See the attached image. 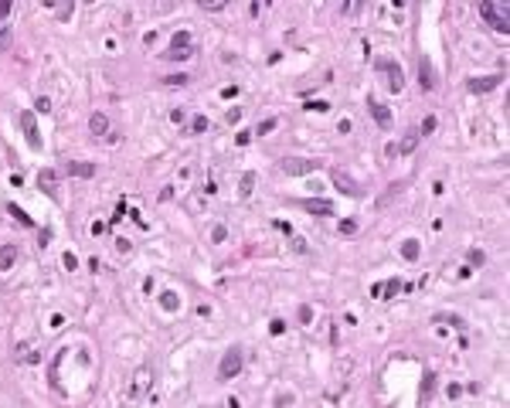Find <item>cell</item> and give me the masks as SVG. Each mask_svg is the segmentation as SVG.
<instances>
[{"label":"cell","instance_id":"ac0fdd59","mask_svg":"<svg viewBox=\"0 0 510 408\" xmlns=\"http://www.w3.org/2000/svg\"><path fill=\"white\" fill-rule=\"evenodd\" d=\"M415 146H418V130H408V136L398 143V153H412Z\"/></svg>","mask_w":510,"mask_h":408},{"label":"cell","instance_id":"277c9868","mask_svg":"<svg viewBox=\"0 0 510 408\" xmlns=\"http://www.w3.org/2000/svg\"><path fill=\"white\" fill-rule=\"evenodd\" d=\"M330 180H334V187H337L340 194H347V197H357V194H360L357 180H354L350 174H343L340 167H334V170H330Z\"/></svg>","mask_w":510,"mask_h":408},{"label":"cell","instance_id":"1f68e13d","mask_svg":"<svg viewBox=\"0 0 510 408\" xmlns=\"http://www.w3.org/2000/svg\"><path fill=\"white\" fill-rule=\"evenodd\" d=\"M225 228H221V225H214V228H211V242H225Z\"/></svg>","mask_w":510,"mask_h":408},{"label":"cell","instance_id":"4dcf8cb0","mask_svg":"<svg viewBox=\"0 0 510 408\" xmlns=\"http://www.w3.org/2000/svg\"><path fill=\"white\" fill-rule=\"evenodd\" d=\"M61 262H65V269H72V272L78 269V259H75L72 252H65V255H61Z\"/></svg>","mask_w":510,"mask_h":408},{"label":"cell","instance_id":"8992f818","mask_svg":"<svg viewBox=\"0 0 510 408\" xmlns=\"http://www.w3.org/2000/svg\"><path fill=\"white\" fill-rule=\"evenodd\" d=\"M283 170L293 174V177H303V174L320 170V163H317V160H296V156H289V160H283Z\"/></svg>","mask_w":510,"mask_h":408},{"label":"cell","instance_id":"603a6c76","mask_svg":"<svg viewBox=\"0 0 510 408\" xmlns=\"http://www.w3.org/2000/svg\"><path fill=\"white\" fill-rule=\"evenodd\" d=\"M432 385H435V374L429 371V374L422 378V402H429V395H432Z\"/></svg>","mask_w":510,"mask_h":408},{"label":"cell","instance_id":"60d3db41","mask_svg":"<svg viewBox=\"0 0 510 408\" xmlns=\"http://www.w3.org/2000/svg\"><path fill=\"white\" fill-rule=\"evenodd\" d=\"M38 242H41V245H48V242H51V228H41V235H38Z\"/></svg>","mask_w":510,"mask_h":408},{"label":"cell","instance_id":"ab89813d","mask_svg":"<svg viewBox=\"0 0 510 408\" xmlns=\"http://www.w3.org/2000/svg\"><path fill=\"white\" fill-rule=\"evenodd\" d=\"M446 395H449V398H459V395H463V385H449Z\"/></svg>","mask_w":510,"mask_h":408},{"label":"cell","instance_id":"4fadbf2b","mask_svg":"<svg viewBox=\"0 0 510 408\" xmlns=\"http://www.w3.org/2000/svg\"><path fill=\"white\" fill-rule=\"evenodd\" d=\"M147 385H150V368H140V374L133 378V385H130V398H140L147 391Z\"/></svg>","mask_w":510,"mask_h":408},{"label":"cell","instance_id":"7bdbcfd3","mask_svg":"<svg viewBox=\"0 0 510 408\" xmlns=\"http://www.w3.org/2000/svg\"><path fill=\"white\" fill-rule=\"evenodd\" d=\"M7 14H10V3H7V0H0V24H3V17H7Z\"/></svg>","mask_w":510,"mask_h":408},{"label":"cell","instance_id":"f546056e","mask_svg":"<svg viewBox=\"0 0 510 408\" xmlns=\"http://www.w3.org/2000/svg\"><path fill=\"white\" fill-rule=\"evenodd\" d=\"M34 113H51V99H44V96H41L38 102H34Z\"/></svg>","mask_w":510,"mask_h":408},{"label":"cell","instance_id":"d590c367","mask_svg":"<svg viewBox=\"0 0 510 408\" xmlns=\"http://www.w3.org/2000/svg\"><path fill=\"white\" fill-rule=\"evenodd\" d=\"M306 109H310V113H327L330 106H327V102H306Z\"/></svg>","mask_w":510,"mask_h":408},{"label":"cell","instance_id":"9c48e42d","mask_svg":"<svg viewBox=\"0 0 510 408\" xmlns=\"http://www.w3.org/2000/svg\"><path fill=\"white\" fill-rule=\"evenodd\" d=\"M378 68H384V75H388V89H391V92H401V89H405V75H401V68H398L395 61H381Z\"/></svg>","mask_w":510,"mask_h":408},{"label":"cell","instance_id":"5b68a950","mask_svg":"<svg viewBox=\"0 0 510 408\" xmlns=\"http://www.w3.org/2000/svg\"><path fill=\"white\" fill-rule=\"evenodd\" d=\"M20 126H24V136H27V146H31V150H41L44 143H41V136H38L34 113H31V109H24V113H20Z\"/></svg>","mask_w":510,"mask_h":408},{"label":"cell","instance_id":"7402d4cb","mask_svg":"<svg viewBox=\"0 0 510 408\" xmlns=\"http://www.w3.org/2000/svg\"><path fill=\"white\" fill-rule=\"evenodd\" d=\"M435 126H439V119H435V116H425V119H422V126H418V136L435 133Z\"/></svg>","mask_w":510,"mask_h":408},{"label":"cell","instance_id":"6da1fadb","mask_svg":"<svg viewBox=\"0 0 510 408\" xmlns=\"http://www.w3.org/2000/svg\"><path fill=\"white\" fill-rule=\"evenodd\" d=\"M480 14H483V20L490 24L493 31L510 34V3H493V0H487V3H480Z\"/></svg>","mask_w":510,"mask_h":408},{"label":"cell","instance_id":"ba28073f","mask_svg":"<svg viewBox=\"0 0 510 408\" xmlns=\"http://www.w3.org/2000/svg\"><path fill=\"white\" fill-rule=\"evenodd\" d=\"M418 82H422V89H425V92H432V89H435V72H432L429 55H418Z\"/></svg>","mask_w":510,"mask_h":408},{"label":"cell","instance_id":"cb8c5ba5","mask_svg":"<svg viewBox=\"0 0 510 408\" xmlns=\"http://www.w3.org/2000/svg\"><path fill=\"white\" fill-rule=\"evenodd\" d=\"M435 323H453V327H466V323H463L459 316H453V313H439V316H435Z\"/></svg>","mask_w":510,"mask_h":408},{"label":"cell","instance_id":"83f0119b","mask_svg":"<svg viewBox=\"0 0 510 408\" xmlns=\"http://www.w3.org/2000/svg\"><path fill=\"white\" fill-rule=\"evenodd\" d=\"M272 130H276V119H262L255 133H259V136H265V133H272Z\"/></svg>","mask_w":510,"mask_h":408},{"label":"cell","instance_id":"484cf974","mask_svg":"<svg viewBox=\"0 0 510 408\" xmlns=\"http://www.w3.org/2000/svg\"><path fill=\"white\" fill-rule=\"evenodd\" d=\"M340 235H357V221L343 218V221H340Z\"/></svg>","mask_w":510,"mask_h":408},{"label":"cell","instance_id":"74e56055","mask_svg":"<svg viewBox=\"0 0 510 408\" xmlns=\"http://www.w3.org/2000/svg\"><path fill=\"white\" fill-rule=\"evenodd\" d=\"M235 143H238V146H248V143H252V133H248V130H245V133H238V136H235Z\"/></svg>","mask_w":510,"mask_h":408},{"label":"cell","instance_id":"3957f363","mask_svg":"<svg viewBox=\"0 0 510 408\" xmlns=\"http://www.w3.org/2000/svg\"><path fill=\"white\" fill-rule=\"evenodd\" d=\"M190 51H194V44H190V31H177V34L170 38V48H167V55H164V58H170V61H187Z\"/></svg>","mask_w":510,"mask_h":408},{"label":"cell","instance_id":"d6a6232c","mask_svg":"<svg viewBox=\"0 0 510 408\" xmlns=\"http://www.w3.org/2000/svg\"><path fill=\"white\" fill-rule=\"evenodd\" d=\"M164 82H167V85H184V82H190V78L187 75H167Z\"/></svg>","mask_w":510,"mask_h":408},{"label":"cell","instance_id":"b9f144b4","mask_svg":"<svg viewBox=\"0 0 510 408\" xmlns=\"http://www.w3.org/2000/svg\"><path fill=\"white\" fill-rule=\"evenodd\" d=\"M228 123H238V119H242V109H228Z\"/></svg>","mask_w":510,"mask_h":408},{"label":"cell","instance_id":"7c38bea8","mask_svg":"<svg viewBox=\"0 0 510 408\" xmlns=\"http://www.w3.org/2000/svg\"><path fill=\"white\" fill-rule=\"evenodd\" d=\"M367 109H371V116L381 123V130H391V109H388V106H381L378 99H367Z\"/></svg>","mask_w":510,"mask_h":408},{"label":"cell","instance_id":"8fae6325","mask_svg":"<svg viewBox=\"0 0 510 408\" xmlns=\"http://www.w3.org/2000/svg\"><path fill=\"white\" fill-rule=\"evenodd\" d=\"M401 289H405V282H401V279H388L384 286H374V289H371V296H374V299H395Z\"/></svg>","mask_w":510,"mask_h":408},{"label":"cell","instance_id":"f1b7e54d","mask_svg":"<svg viewBox=\"0 0 510 408\" xmlns=\"http://www.w3.org/2000/svg\"><path fill=\"white\" fill-rule=\"evenodd\" d=\"M466 259H470L473 266H483V262H487V255L480 252V249H470V255H466Z\"/></svg>","mask_w":510,"mask_h":408},{"label":"cell","instance_id":"4316f807","mask_svg":"<svg viewBox=\"0 0 510 408\" xmlns=\"http://www.w3.org/2000/svg\"><path fill=\"white\" fill-rule=\"evenodd\" d=\"M160 303H164L167 310H177V292H164V296H160Z\"/></svg>","mask_w":510,"mask_h":408},{"label":"cell","instance_id":"d6986e66","mask_svg":"<svg viewBox=\"0 0 510 408\" xmlns=\"http://www.w3.org/2000/svg\"><path fill=\"white\" fill-rule=\"evenodd\" d=\"M7 211L14 214V218H17L20 225H27V228H31V225H34V221H31V218H27V211H24V208H20V204H7Z\"/></svg>","mask_w":510,"mask_h":408},{"label":"cell","instance_id":"ffe728a7","mask_svg":"<svg viewBox=\"0 0 510 408\" xmlns=\"http://www.w3.org/2000/svg\"><path fill=\"white\" fill-rule=\"evenodd\" d=\"M401 255H405L408 262H415V259H418V242H415V238H408V242L401 245Z\"/></svg>","mask_w":510,"mask_h":408},{"label":"cell","instance_id":"52a82bcc","mask_svg":"<svg viewBox=\"0 0 510 408\" xmlns=\"http://www.w3.org/2000/svg\"><path fill=\"white\" fill-rule=\"evenodd\" d=\"M500 82H504L500 75H480V78H470V82H466V89H470L473 96H483V92H493Z\"/></svg>","mask_w":510,"mask_h":408},{"label":"cell","instance_id":"e575fe53","mask_svg":"<svg viewBox=\"0 0 510 408\" xmlns=\"http://www.w3.org/2000/svg\"><path fill=\"white\" fill-rule=\"evenodd\" d=\"M55 14H58L61 20H68V17H72V3H61V7H58Z\"/></svg>","mask_w":510,"mask_h":408},{"label":"cell","instance_id":"e0dca14e","mask_svg":"<svg viewBox=\"0 0 510 408\" xmlns=\"http://www.w3.org/2000/svg\"><path fill=\"white\" fill-rule=\"evenodd\" d=\"M65 174H72V177H92L95 174V163H78V160H75V163H68V167H65Z\"/></svg>","mask_w":510,"mask_h":408},{"label":"cell","instance_id":"7a4b0ae2","mask_svg":"<svg viewBox=\"0 0 510 408\" xmlns=\"http://www.w3.org/2000/svg\"><path fill=\"white\" fill-rule=\"evenodd\" d=\"M242 368H245V354H242V347H228L225 357H221V364H218V381H231Z\"/></svg>","mask_w":510,"mask_h":408},{"label":"cell","instance_id":"8d00e7d4","mask_svg":"<svg viewBox=\"0 0 510 408\" xmlns=\"http://www.w3.org/2000/svg\"><path fill=\"white\" fill-rule=\"evenodd\" d=\"M283 330H286V323H283V320H272V323H269V333H276V337H279Z\"/></svg>","mask_w":510,"mask_h":408},{"label":"cell","instance_id":"9a60e30c","mask_svg":"<svg viewBox=\"0 0 510 408\" xmlns=\"http://www.w3.org/2000/svg\"><path fill=\"white\" fill-rule=\"evenodd\" d=\"M14 262H17V245H3L0 249V272H7Z\"/></svg>","mask_w":510,"mask_h":408},{"label":"cell","instance_id":"d4e9b609","mask_svg":"<svg viewBox=\"0 0 510 408\" xmlns=\"http://www.w3.org/2000/svg\"><path fill=\"white\" fill-rule=\"evenodd\" d=\"M208 126H211V123L204 116H194V119H190V133H204Z\"/></svg>","mask_w":510,"mask_h":408},{"label":"cell","instance_id":"5bb4252c","mask_svg":"<svg viewBox=\"0 0 510 408\" xmlns=\"http://www.w3.org/2000/svg\"><path fill=\"white\" fill-rule=\"evenodd\" d=\"M38 187L44 191V194H55V187H58V174H55V170H41V174H38Z\"/></svg>","mask_w":510,"mask_h":408},{"label":"cell","instance_id":"44dd1931","mask_svg":"<svg viewBox=\"0 0 510 408\" xmlns=\"http://www.w3.org/2000/svg\"><path fill=\"white\" fill-rule=\"evenodd\" d=\"M252 187H255V174H245L242 180H238V194H242V197L252 194Z\"/></svg>","mask_w":510,"mask_h":408},{"label":"cell","instance_id":"f35d334b","mask_svg":"<svg viewBox=\"0 0 510 408\" xmlns=\"http://www.w3.org/2000/svg\"><path fill=\"white\" fill-rule=\"evenodd\" d=\"M313 320V310L310 306H300V323H310Z\"/></svg>","mask_w":510,"mask_h":408},{"label":"cell","instance_id":"836d02e7","mask_svg":"<svg viewBox=\"0 0 510 408\" xmlns=\"http://www.w3.org/2000/svg\"><path fill=\"white\" fill-rule=\"evenodd\" d=\"M201 7H204V10H221V7H225V0H204Z\"/></svg>","mask_w":510,"mask_h":408},{"label":"cell","instance_id":"30bf717a","mask_svg":"<svg viewBox=\"0 0 510 408\" xmlns=\"http://www.w3.org/2000/svg\"><path fill=\"white\" fill-rule=\"evenodd\" d=\"M303 211H310V214H334V204L330 201H323V197H303V201H296Z\"/></svg>","mask_w":510,"mask_h":408},{"label":"cell","instance_id":"2e32d148","mask_svg":"<svg viewBox=\"0 0 510 408\" xmlns=\"http://www.w3.org/2000/svg\"><path fill=\"white\" fill-rule=\"evenodd\" d=\"M89 130H92V136H106V133H109V119L102 116V113H92V119H89Z\"/></svg>","mask_w":510,"mask_h":408}]
</instances>
